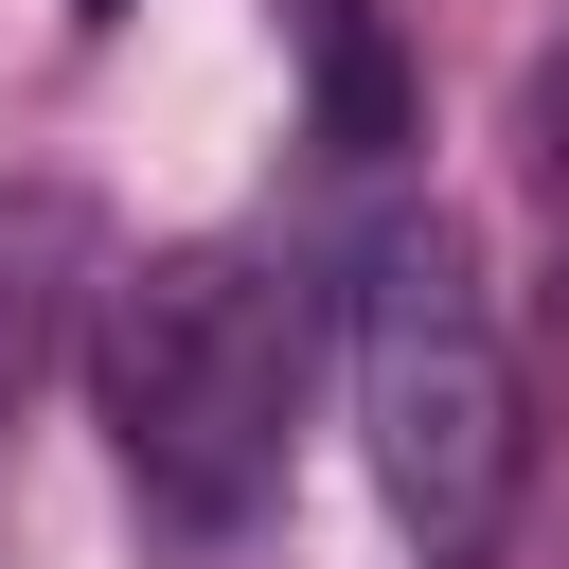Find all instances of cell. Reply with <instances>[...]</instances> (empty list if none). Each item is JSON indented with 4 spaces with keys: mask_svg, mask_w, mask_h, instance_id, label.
I'll list each match as a JSON object with an SVG mask.
<instances>
[{
    "mask_svg": "<svg viewBox=\"0 0 569 569\" xmlns=\"http://www.w3.org/2000/svg\"><path fill=\"white\" fill-rule=\"evenodd\" d=\"M89 409H107V462H124L142 533L231 551V533L284 498V445H302V284H284L249 231L142 249V267L107 284Z\"/></svg>",
    "mask_w": 569,
    "mask_h": 569,
    "instance_id": "1",
    "label": "cell"
},
{
    "mask_svg": "<svg viewBox=\"0 0 569 569\" xmlns=\"http://www.w3.org/2000/svg\"><path fill=\"white\" fill-rule=\"evenodd\" d=\"M338 373H356V445H373V498H391L409 569H498V516H516V338H498V284H480L462 213H391L356 249Z\"/></svg>",
    "mask_w": 569,
    "mask_h": 569,
    "instance_id": "2",
    "label": "cell"
},
{
    "mask_svg": "<svg viewBox=\"0 0 569 569\" xmlns=\"http://www.w3.org/2000/svg\"><path fill=\"white\" fill-rule=\"evenodd\" d=\"M107 284H124L107 213H89L71 178H0V427L53 391L71 338H107Z\"/></svg>",
    "mask_w": 569,
    "mask_h": 569,
    "instance_id": "3",
    "label": "cell"
},
{
    "mask_svg": "<svg viewBox=\"0 0 569 569\" xmlns=\"http://www.w3.org/2000/svg\"><path fill=\"white\" fill-rule=\"evenodd\" d=\"M284 36H302L320 142H338V160H391V142H409V53H391V18H373V0H284Z\"/></svg>",
    "mask_w": 569,
    "mask_h": 569,
    "instance_id": "4",
    "label": "cell"
},
{
    "mask_svg": "<svg viewBox=\"0 0 569 569\" xmlns=\"http://www.w3.org/2000/svg\"><path fill=\"white\" fill-rule=\"evenodd\" d=\"M107 18H124V0H71V36H107Z\"/></svg>",
    "mask_w": 569,
    "mask_h": 569,
    "instance_id": "5",
    "label": "cell"
}]
</instances>
